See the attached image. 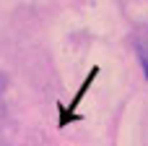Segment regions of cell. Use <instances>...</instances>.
<instances>
[{
	"label": "cell",
	"instance_id": "obj_1",
	"mask_svg": "<svg viewBox=\"0 0 148 146\" xmlns=\"http://www.w3.org/2000/svg\"><path fill=\"white\" fill-rule=\"evenodd\" d=\"M5 86H8V81H5V76H3V73H0V94H3V91H5Z\"/></svg>",
	"mask_w": 148,
	"mask_h": 146
},
{
	"label": "cell",
	"instance_id": "obj_2",
	"mask_svg": "<svg viewBox=\"0 0 148 146\" xmlns=\"http://www.w3.org/2000/svg\"><path fill=\"white\" fill-rule=\"evenodd\" d=\"M143 68H146V76H148V55H143Z\"/></svg>",
	"mask_w": 148,
	"mask_h": 146
}]
</instances>
